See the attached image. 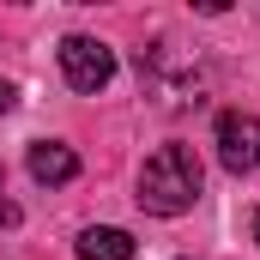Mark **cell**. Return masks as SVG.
I'll list each match as a JSON object with an SVG mask.
<instances>
[{
	"label": "cell",
	"mask_w": 260,
	"mask_h": 260,
	"mask_svg": "<svg viewBox=\"0 0 260 260\" xmlns=\"http://www.w3.org/2000/svg\"><path fill=\"white\" fill-rule=\"evenodd\" d=\"M200 188H206V170H200L194 145H157L145 157V170H139V194L133 200L151 218H182V212H194Z\"/></svg>",
	"instance_id": "1"
},
{
	"label": "cell",
	"mask_w": 260,
	"mask_h": 260,
	"mask_svg": "<svg viewBox=\"0 0 260 260\" xmlns=\"http://www.w3.org/2000/svg\"><path fill=\"white\" fill-rule=\"evenodd\" d=\"M61 79L73 85V91L97 97V91L115 79V49L97 43V37H67L61 43Z\"/></svg>",
	"instance_id": "2"
},
{
	"label": "cell",
	"mask_w": 260,
	"mask_h": 260,
	"mask_svg": "<svg viewBox=\"0 0 260 260\" xmlns=\"http://www.w3.org/2000/svg\"><path fill=\"white\" fill-rule=\"evenodd\" d=\"M218 164L230 176L260 170V115H248V109H224L218 115Z\"/></svg>",
	"instance_id": "3"
},
{
	"label": "cell",
	"mask_w": 260,
	"mask_h": 260,
	"mask_svg": "<svg viewBox=\"0 0 260 260\" xmlns=\"http://www.w3.org/2000/svg\"><path fill=\"white\" fill-rule=\"evenodd\" d=\"M24 170H30L43 188H61V182L79 176V151L61 145V139H37V145H30V157H24Z\"/></svg>",
	"instance_id": "4"
},
{
	"label": "cell",
	"mask_w": 260,
	"mask_h": 260,
	"mask_svg": "<svg viewBox=\"0 0 260 260\" xmlns=\"http://www.w3.org/2000/svg\"><path fill=\"white\" fill-rule=\"evenodd\" d=\"M79 260H133V236L115 224H91L79 236Z\"/></svg>",
	"instance_id": "5"
},
{
	"label": "cell",
	"mask_w": 260,
	"mask_h": 260,
	"mask_svg": "<svg viewBox=\"0 0 260 260\" xmlns=\"http://www.w3.org/2000/svg\"><path fill=\"white\" fill-rule=\"evenodd\" d=\"M12 103H18V91H12V85H6V79H0V115H6V109H12Z\"/></svg>",
	"instance_id": "6"
},
{
	"label": "cell",
	"mask_w": 260,
	"mask_h": 260,
	"mask_svg": "<svg viewBox=\"0 0 260 260\" xmlns=\"http://www.w3.org/2000/svg\"><path fill=\"white\" fill-rule=\"evenodd\" d=\"M248 236H254V248H260V206L248 212Z\"/></svg>",
	"instance_id": "7"
},
{
	"label": "cell",
	"mask_w": 260,
	"mask_h": 260,
	"mask_svg": "<svg viewBox=\"0 0 260 260\" xmlns=\"http://www.w3.org/2000/svg\"><path fill=\"white\" fill-rule=\"evenodd\" d=\"M0 224H18V206H6V200H0Z\"/></svg>",
	"instance_id": "8"
}]
</instances>
